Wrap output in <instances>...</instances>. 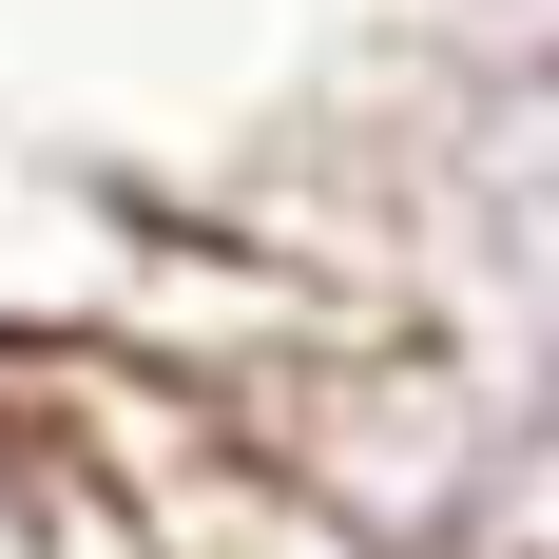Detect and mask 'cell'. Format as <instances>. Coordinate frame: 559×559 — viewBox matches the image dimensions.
I'll list each match as a JSON object with an SVG mask.
<instances>
[{
	"mask_svg": "<svg viewBox=\"0 0 559 559\" xmlns=\"http://www.w3.org/2000/svg\"><path fill=\"white\" fill-rule=\"evenodd\" d=\"M213 425H231V463L289 483L309 521L405 540V559H463L521 386H483V367H463L444 329H405V309H309L271 367H213Z\"/></svg>",
	"mask_w": 559,
	"mask_h": 559,
	"instance_id": "obj_2",
	"label": "cell"
},
{
	"mask_svg": "<svg viewBox=\"0 0 559 559\" xmlns=\"http://www.w3.org/2000/svg\"><path fill=\"white\" fill-rule=\"evenodd\" d=\"M367 309L444 329L483 386H559V97L386 58V97H367Z\"/></svg>",
	"mask_w": 559,
	"mask_h": 559,
	"instance_id": "obj_1",
	"label": "cell"
},
{
	"mask_svg": "<svg viewBox=\"0 0 559 559\" xmlns=\"http://www.w3.org/2000/svg\"><path fill=\"white\" fill-rule=\"evenodd\" d=\"M0 559H20V444H0Z\"/></svg>",
	"mask_w": 559,
	"mask_h": 559,
	"instance_id": "obj_5",
	"label": "cell"
},
{
	"mask_svg": "<svg viewBox=\"0 0 559 559\" xmlns=\"http://www.w3.org/2000/svg\"><path fill=\"white\" fill-rule=\"evenodd\" d=\"M463 559H559V386H521L502 483H483V540H463Z\"/></svg>",
	"mask_w": 559,
	"mask_h": 559,
	"instance_id": "obj_4",
	"label": "cell"
},
{
	"mask_svg": "<svg viewBox=\"0 0 559 559\" xmlns=\"http://www.w3.org/2000/svg\"><path fill=\"white\" fill-rule=\"evenodd\" d=\"M405 58H444V78H521V97H559V0H405Z\"/></svg>",
	"mask_w": 559,
	"mask_h": 559,
	"instance_id": "obj_3",
	"label": "cell"
}]
</instances>
